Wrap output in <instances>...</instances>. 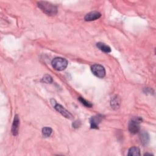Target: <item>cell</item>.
Returning <instances> with one entry per match:
<instances>
[{
	"instance_id": "11",
	"label": "cell",
	"mask_w": 156,
	"mask_h": 156,
	"mask_svg": "<svg viewBox=\"0 0 156 156\" xmlns=\"http://www.w3.org/2000/svg\"><path fill=\"white\" fill-rule=\"evenodd\" d=\"M127 155L129 156L140 155V150L137 147H132L129 149Z\"/></svg>"
},
{
	"instance_id": "16",
	"label": "cell",
	"mask_w": 156,
	"mask_h": 156,
	"mask_svg": "<svg viewBox=\"0 0 156 156\" xmlns=\"http://www.w3.org/2000/svg\"><path fill=\"white\" fill-rule=\"evenodd\" d=\"M80 124H81V123L79 121H76L73 123V127L74 128H78V127H79Z\"/></svg>"
},
{
	"instance_id": "4",
	"label": "cell",
	"mask_w": 156,
	"mask_h": 156,
	"mask_svg": "<svg viewBox=\"0 0 156 156\" xmlns=\"http://www.w3.org/2000/svg\"><path fill=\"white\" fill-rule=\"evenodd\" d=\"M142 121V119L140 117L133 118L129 123V130L132 134L138 133L140 130V123Z\"/></svg>"
},
{
	"instance_id": "2",
	"label": "cell",
	"mask_w": 156,
	"mask_h": 156,
	"mask_svg": "<svg viewBox=\"0 0 156 156\" xmlns=\"http://www.w3.org/2000/svg\"><path fill=\"white\" fill-rule=\"evenodd\" d=\"M52 66L57 71L64 70L68 65V61L62 57H55L52 60Z\"/></svg>"
},
{
	"instance_id": "5",
	"label": "cell",
	"mask_w": 156,
	"mask_h": 156,
	"mask_svg": "<svg viewBox=\"0 0 156 156\" xmlns=\"http://www.w3.org/2000/svg\"><path fill=\"white\" fill-rule=\"evenodd\" d=\"M91 70L93 74L98 77L103 78L105 75V70L103 66L99 64H94L91 66Z\"/></svg>"
},
{
	"instance_id": "13",
	"label": "cell",
	"mask_w": 156,
	"mask_h": 156,
	"mask_svg": "<svg viewBox=\"0 0 156 156\" xmlns=\"http://www.w3.org/2000/svg\"><path fill=\"white\" fill-rule=\"evenodd\" d=\"M119 104H120V101L117 96L114 97L111 101V106L114 108H118Z\"/></svg>"
},
{
	"instance_id": "15",
	"label": "cell",
	"mask_w": 156,
	"mask_h": 156,
	"mask_svg": "<svg viewBox=\"0 0 156 156\" xmlns=\"http://www.w3.org/2000/svg\"><path fill=\"white\" fill-rule=\"evenodd\" d=\"M42 81L46 83H51L53 82V80L51 76L48 74H45L42 78Z\"/></svg>"
},
{
	"instance_id": "12",
	"label": "cell",
	"mask_w": 156,
	"mask_h": 156,
	"mask_svg": "<svg viewBox=\"0 0 156 156\" xmlns=\"http://www.w3.org/2000/svg\"><path fill=\"white\" fill-rule=\"evenodd\" d=\"M52 132V130L50 127H45L42 129V134L44 137H49L51 136Z\"/></svg>"
},
{
	"instance_id": "10",
	"label": "cell",
	"mask_w": 156,
	"mask_h": 156,
	"mask_svg": "<svg viewBox=\"0 0 156 156\" xmlns=\"http://www.w3.org/2000/svg\"><path fill=\"white\" fill-rule=\"evenodd\" d=\"M96 46L102 52H105V53H108L111 52V49L110 48L106 45L105 43H101V42H99L96 44Z\"/></svg>"
},
{
	"instance_id": "14",
	"label": "cell",
	"mask_w": 156,
	"mask_h": 156,
	"mask_svg": "<svg viewBox=\"0 0 156 156\" xmlns=\"http://www.w3.org/2000/svg\"><path fill=\"white\" fill-rule=\"evenodd\" d=\"M78 100L81 102V104H82L84 106H85L86 107H92V104L88 101H87V100H85V99H83L82 97H79L78 98Z\"/></svg>"
},
{
	"instance_id": "8",
	"label": "cell",
	"mask_w": 156,
	"mask_h": 156,
	"mask_svg": "<svg viewBox=\"0 0 156 156\" xmlns=\"http://www.w3.org/2000/svg\"><path fill=\"white\" fill-rule=\"evenodd\" d=\"M19 126H20V119L18 115H16L14 116L13 122L12 126V133L14 136L17 135L18 133Z\"/></svg>"
},
{
	"instance_id": "1",
	"label": "cell",
	"mask_w": 156,
	"mask_h": 156,
	"mask_svg": "<svg viewBox=\"0 0 156 156\" xmlns=\"http://www.w3.org/2000/svg\"><path fill=\"white\" fill-rule=\"evenodd\" d=\"M38 7L46 14L54 16L57 13V8L54 4L47 1H39L37 2Z\"/></svg>"
},
{
	"instance_id": "7",
	"label": "cell",
	"mask_w": 156,
	"mask_h": 156,
	"mask_svg": "<svg viewBox=\"0 0 156 156\" xmlns=\"http://www.w3.org/2000/svg\"><path fill=\"white\" fill-rule=\"evenodd\" d=\"M101 15L99 12L96 11H93L87 13L85 16L84 19L87 21H94L96 20L99 19L101 17Z\"/></svg>"
},
{
	"instance_id": "6",
	"label": "cell",
	"mask_w": 156,
	"mask_h": 156,
	"mask_svg": "<svg viewBox=\"0 0 156 156\" xmlns=\"http://www.w3.org/2000/svg\"><path fill=\"white\" fill-rule=\"evenodd\" d=\"M103 118V116L101 115H98L94 116H92L90 119V127L91 129H98L99 124L101 122Z\"/></svg>"
},
{
	"instance_id": "3",
	"label": "cell",
	"mask_w": 156,
	"mask_h": 156,
	"mask_svg": "<svg viewBox=\"0 0 156 156\" xmlns=\"http://www.w3.org/2000/svg\"><path fill=\"white\" fill-rule=\"evenodd\" d=\"M51 102L54 108L57 112H58L60 114H62L63 116H65V118H66L68 119H71L73 118V116L72 114L70 112H69L66 109H65L62 105H61L60 104H57L54 99H52L51 100Z\"/></svg>"
},
{
	"instance_id": "9",
	"label": "cell",
	"mask_w": 156,
	"mask_h": 156,
	"mask_svg": "<svg viewBox=\"0 0 156 156\" xmlns=\"http://www.w3.org/2000/svg\"><path fill=\"white\" fill-rule=\"evenodd\" d=\"M140 140L143 145H147L149 141V135L148 133L146 131H141L140 134Z\"/></svg>"
}]
</instances>
